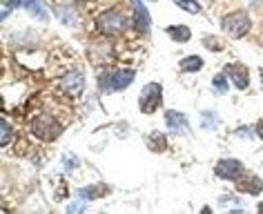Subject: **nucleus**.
Masks as SVG:
<instances>
[{"label":"nucleus","instance_id":"f257e3e1","mask_svg":"<svg viewBox=\"0 0 263 214\" xmlns=\"http://www.w3.org/2000/svg\"><path fill=\"white\" fill-rule=\"evenodd\" d=\"M31 132H34L41 141H51L63 132V125L51 114H38L36 119L31 121Z\"/></svg>","mask_w":263,"mask_h":214},{"label":"nucleus","instance_id":"f03ea898","mask_svg":"<svg viewBox=\"0 0 263 214\" xmlns=\"http://www.w3.org/2000/svg\"><path fill=\"white\" fill-rule=\"evenodd\" d=\"M98 29H101V34H105V36H121L123 31L127 29V18L116 9L105 11V14L98 18Z\"/></svg>","mask_w":263,"mask_h":214},{"label":"nucleus","instance_id":"7ed1b4c3","mask_svg":"<svg viewBox=\"0 0 263 214\" xmlns=\"http://www.w3.org/2000/svg\"><path fill=\"white\" fill-rule=\"evenodd\" d=\"M161 103H163V87L159 85V83H147V85L143 87L141 96H139L141 112L152 114L161 107Z\"/></svg>","mask_w":263,"mask_h":214},{"label":"nucleus","instance_id":"20e7f679","mask_svg":"<svg viewBox=\"0 0 263 214\" xmlns=\"http://www.w3.org/2000/svg\"><path fill=\"white\" fill-rule=\"evenodd\" d=\"M250 16L246 11H234V14H228L223 18V29L228 31L232 38H243L250 31Z\"/></svg>","mask_w":263,"mask_h":214},{"label":"nucleus","instance_id":"39448f33","mask_svg":"<svg viewBox=\"0 0 263 214\" xmlns=\"http://www.w3.org/2000/svg\"><path fill=\"white\" fill-rule=\"evenodd\" d=\"M132 81H134V71L132 69H116L103 81V89L105 92H121Z\"/></svg>","mask_w":263,"mask_h":214},{"label":"nucleus","instance_id":"423d86ee","mask_svg":"<svg viewBox=\"0 0 263 214\" xmlns=\"http://www.w3.org/2000/svg\"><path fill=\"white\" fill-rule=\"evenodd\" d=\"M214 174L223 181H236L243 174V165H241V161H236V159H223L216 163Z\"/></svg>","mask_w":263,"mask_h":214},{"label":"nucleus","instance_id":"0eeeda50","mask_svg":"<svg viewBox=\"0 0 263 214\" xmlns=\"http://www.w3.org/2000/svg\"><path fill=\"white\" fill-rule=\"evenodd\" d=\"M61 87L71 96V99H78V96L83 94V89H85V79H83V74H81L78 69H69L67 74L63 76Z\"/></svg>","mask_w":263,"mask_h":214},{"label":"nucleus","instance_id":"6e6552de","mask_svg":"<svg viewBox=\"0 0 263 214\" xmlns=\"http://www.w3.org/2000/svg\"><path fill=\"white\" fill-rule=\"evenodd\" d=\"M226 74L230 76V79H232V83H234L236 89H248V85H250V71L246 69V65H241V63L228 65V67H226Z\"/></svg>","mask_w":263,"mask_h":214},{"label":"nucleus","instance_id":"1a4fd4ad","mask_svg":"<svg viewBox=\"0 0 263 214\" xmlns=\"http://www.w3.org/2000/svg\"><path fill=\"white\" fill-rule=\"evenodd\" d=\"M165 123L170 125V129L172 132H187V121H185V116L179 114V112H174V109H170V112H165Z\"/></svg>","mask_w":263,"mask_h":214},{"label":"nucleus","instance_id":"9d476101","mask_svg":"<svg viewBox=\"0 0 263 214\" xmlns=\"http://www.w3.org/2000/svg\"><path fill=\"white\" fill-rule=\"evenodd\" d=\"M134 14H136V25H139V29L147 31L149 29V14H147V9L141 5V0H134Z\"/></svg>","mask_w":263,"mask_h":214},{"label":"nucleus","instance_id":"9b49d317","mask_svg":"<svg viewBox=\"0 0 263 214\" xmlns=\"http://www.w3.org/2000/svg\"><path fill=\"white\" fill-rule=\"evenodd\" d=\"M21 5L29 11L31 16H38L41 21H47V11L43 9V0H23Z\"/></svg>","mask_w":263,"mask_h":214},{"label":"nucleus","instance_id":"f8f14e48","mask_svg":"<svg viewBox=\"0 0 263 214\" xmlns=\"http://www.w3.org/2000/svg\"><path fill=\"white\" fill-rule=\"evenodd\" d=\"M179 67H181V71H185V74H192V71H199L203 67V58L187 56V58H183V61L179 63Z\"/></svg>","mask_w":263,"mask_h":214},{"label":"nucleus","instance_id":"ddd939ff","mask_svg":"<svg viewBox=\"0 0 263 214\" xmlns=\"http://www.w3.org/2000/svg\"><path fill=\"white\" fill-rule=\"evenodd\" d=\"M165 31L174 38V41H179V43H187V41H190V36H192V34H190V29H187V27H183V25H181V27H167Z\"/></svg>","mask_w":263,"mask_h":214},{"label":"nucleus","instance_id":"4468645a","mask_svg":"<svg viewBox=\"0 0 263 214\" xmlns=\"http://www.w3.org/2000/svg\"><path fill=\"white\" fill-rule=\"evenodd\" d=\"M261 187H263V183L256 177H250L248 183H239V190L241 192H252V194H256V192H261Z\"/></svg>","mask_w":263,"mask_h":214},{"label":"nucleus","instance_id":"2eb2a0df","mask_svg":"<svg viewBox=\"0 0 263 214\" xmlns=\"http://www.w3.org/2000/svg\"><path fill=\"white\" fill-rule=\"evenodd\" d=\"M176 5H179L181 9L190 11V14H201V5L196 3V0H174Z\"/></svg>","mask_w":263,"mask_h":214},{"label":"nucleus","instance_id":"dca6fc26","mask_svg":"<svg viewBox=\"0 0 263 214\" xmlns=\"http://www.w3.org/2000/svg\"><path fill=\"white\" fill-rule=\"evenodd\" d=\"M228 74H219V76H214L212 79V87H216V92L219 94H226L228 92V79H226Z\"/></svg>","mask_w":263,"mask_h":214},{"label":"nucleus","instance_id":"f3484780","mask_svg":"<svg viewBox=\"0 0 263 214\" xmlns=\"http://www.w3.org/2000/svg\"><path fill=\"white\" fill-rule=\"evenodd\" d=\"M56 11H58V16L63 18L65 25H74L76 23V14H74V11H69L67 7H56Z\"/></svg>","mask_w":263,"mask_h":214},{"label":"nucleus","instance_id":"a211bd4d","mask_svg":"<svg viewBox=\"0 0 263 214\" xmlns=\"http://www.w3.org/2000/svg\"><path fill=\"white\" fill-rule=\"evenodd\" d=\"M9 139H11V127L7 121H3V145H9Z\"/></svg>","mask_w":263,"mask_h":214},{"label":"nucleus","instance_id":"6ab92c4d","mask_svg":"<svg viewBox=\"0 0 263 214\" xmlns=\"http://www.w3.org/2000/svg\"><path fill=\"white\" fill-rule=\"evenodd\" d=\"M18 3H23V0H5V14H3V16H7V11H9L11 7H16Z\"/></svg>","mask_w":263,"mask_h":214},{"label":"nucleus","instance_id":"aec40b11","mask_svg":"<svg viewBox=\"0 0 263 214\" xmlns=\"http://www.w3.org/2000/svg\"><path fill=\"white\" fill-rule=\"evenodd\" d=\"M256 132H259V136H261V139H263V121L259 123V129H256Z\"/></svg>","mask_w":263,"mask_h":214},{"label":"nucleus","instance_id":"412c9836","mask_svg":"<svg viewBox=\"0 0 263 214\" xmlns=\"http://www.w3.org/2000/svg\"><path fill=\"white\" fill-rule=\"evenodd\" d=\"M259 210H263V203H261V205H259Z\"/></svg>","mask_w":263,"mask_h":214},{"label":"nucleus","instance_id":"4be33fe9","mask_svg":"<svg viewBox=\"0 0 263 214\" xmlns=\"http://www.w3.org/2000/svg\"><path fill=\"white\" fill-rule=\"evenodd\" d=\"M261 81H263V74H261Z\"/></svg>","mask_w":263,"mask_h":214}]
</instances>
